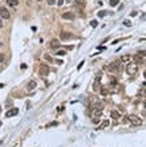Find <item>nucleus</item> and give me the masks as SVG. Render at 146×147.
Wrapping results in <instances>:
<instances>
[{"label": "nucleus", "instance_id": "6", "mask_svg": "<svg viewBox=\"0 0 146 147\" xmlns=\"http://www.w3.org/2000/svg\"><path fill=\"white\" fill-rule=\"evenodd\" d=\"M0 16H1L4 20H8L9 17H11V13L8 12V9L7 8H3V7H0Z\"/></svg>", "mask_w": 146, "mask_h": 147}, {"label": "nucleus", "instance_id": "26", "mask_svg": "<svg viewBox=\"0 0 146 147\" xmlns=\"http://www.w3.org/2000/svg\"><path fill=\"white\" fill-rule=\"evenodd\" d=\"M51 126H57V122H52L49 125H47V127H51Z\"/></svg>", "mask_w": 146, "mask_h": 147}, {"label": "nucleus", "instance_id": "28", "mask_svg": "<svg viewBox=\"0 0 146 147\" xmlns=\"http://www.w3.org/2000/svg\"><path fill=\"white\" fill-rule=\"evenodd\" d=\"M57 4H58V5H60V7H61V5L64 4V0H57Z\"/></svg>", "mask_w": 146, "mask_h": 147}, {"label": "nucleus", "instance_id": "19", "mask_svg": "<svg viewBox=\"0 0 146 147\" xmlns=\"http://www.w3.org/2000/svg\"><path fill=\"white\" fill-rule=\"evenodd\" d=\"M44 58L48 61V62H53V58H52V57L49 56V54H44Z\"/></svg>", "mask_w": 146, "mask_h": 147}, {"label": "nucleus", "instance_id": "34", "mask_svg": "<svg viewBox=\"0 0 146 147\" xmlns=\"http://www.w3.org/2000/svg\"><path fill=\"white\" fill-rule=\"evenodd\" d=\"M3 145V140H0V146H1Z\"/></svg>", "mask_w": 146, "mask_h": 147}, {"label": "nucleus", "instance_id": "36", "mask_svg": "<svg viewBox=\"0 0 146 147\" xmlns=\"http://www.w3.org/2000/svg\"><path fill=\"white\" fill-rule=\"evenodd\" d=\"M0 126H1V122H0Z\"/></svg>", "mask_w": 146, "mask_h": 147}, {"label": "nucleus", "instance_id": "3", "mask_svg": "<svg viewBox=\"0 0 146 147\" xmlns=\"http://www.w3.org/2000/svg\"><path fill=\"white\" fill-rule=\"evenodd\" d=\"M128 121L132 123L133 126H141V125H142V119L139 118V117L134 115V114H130V115H128Z\"/></svg>", "mask_w": 146, "mask_h": 147}, {"label": "nucleus", "instance_id": "33", "mask_svg": "<svg viewBox=\"0 0 146 147\" xmlns=\"http://www.w3.org/2000/svg\"><path fill=\"white\" fill-rule=\"evenodd\" d=\"M1 27H3V20L0 19V28H1Z\"/></svg>", "mask_w": 146, "mask_h": 147}, {"label": "nucleus", "instance_id": "2", "mask_svg": "<svg viewBox=\"0 0 146 147\" xmlns=\"http://www.w3.org/2000/svg\"><path fill=\"white\" fill-rule=\"evenodd\" d=\"M138 72V65L135 62H129L126 65V73L129 74V76H135Z\"/></svg>", "mask_w": 146, "mask_h": 147}, {"label": "nucleus", "instance_id": "17", "mask_svg": "<svg viewBox=\"0 0 146 147\" xmlns=\"http://www.w3.org/2000/svg\"><path fill=\"white\" fill-rule=\"evenodd\" d=\"M100 93H101L102 96H108L109 89H105V87H100Z\"/></svg>", "mask_w": 146, "mask_h": 147}, {"label": "nucleus", "instance_id": "29", "mask_svg": "<svg viewBox=\"0 0 146 147\" xmlns=\"http://www.w3.org/2000/svg\"><path fill=\"white\" fill-rule=\"evenodd\" d=\"M84 0H76V4H82Z\"/></svg>", "mask_w": 146, "mask_h": 147}, {"label": "nucleus", "instance_id": "16", "mask_svg": "<svg viewBox=\"0 0 146 147\" xmlns=\"http://www.w3.org/2000/svg\"><path fill=\"white\" fill-rule=\"evenodd\" d=\"M121 62H128V61H130V56H129V54H125V56H122L121 57Z\"/></svg>", "mask_w": 146, "mask_h": 147}, {"label": "nucleus", "instance_id": "22", "mask_svg": "<svg viewBox=\"0 0 146 147\" xmlns=\"http://www.w3.org/2000/svg\"><path fill=\"white\" fill-rule=\"evenodd\" d=\"M90 25H92L93 28H96L97 25H98V23H97V20H92V21H90Z\"/></svg>", "mask_w": 146, "mask_h": 147}, {"label": "nucleus", "instance_id": "35", "mask_svg": "<svg viewBox=\"0 0 146 147\" xmlns=\"http://www.w3.org/2000/svg\"><path fill=\"white\" fill-rule=\"evenodd\" d=\"M35 1H41V0H35Z\"/></svg>", "mask_w": 146, "mask_h": 147}, {"label": "nucleus", "instance_id": "13", "mask_svg": "<svg viewBox=\"0 0 146 147\" xmlns=\"http://www.w3.org/2000/svg\"><path fill=\"white\" fill-rule=\"evenodd\" d=\"M7 4L11 5V7H16L19 4V0H7Z\"/></svg>", "mask_w": 146, "mask_h": 147}, {"label": "nucleus", "instance_id": "31", "mask_svg": "<svg viewBox=\"0 0 146 147\" xmlns=\"http://www.w3.org/2000/svg\"><path fill=\"white\" fill-rule=\"evenodd\" d=\"M82 65H84V61H81V62H80V65L77 66V69H81V66H82Z\"/></svg>", "mask_w": 146, "mask_h": 147}, {"label": "nucleus", "instance_id": "25", "mask_svg": "<svg viewBox=\"0 0 146 147\" xmlns=\"http://www.w3.org/2000/svg\"><path fill=\"white\" fill-rule=\"evenodd\" d=\"M124 24L126 25V27H130V24H132V23L129 21V20H125V21H124Z\"/></svg>", "mask_w": 146, "mask_h": 147}, {"label": "nucleus", "instance_id": "10", "mask_svg": "<svg viewBox=\"0 0 146 147\" xmlns=\"http://www.w3.org/2000/svg\"><path fill=\"white\" fill-rule=\"evenodd\" d=\"M60 37H61V40L65 41V40H70V38H73L74 36H73V35H70L69 32H63V33L60 35Z\"/></svg>", "mask_w": 146, "mask_h": 147}, {"label": "nucleus", "instance_id": "27", "mask_svg": "<svg viewBox=\"0 0 146 147\" xmlns=\"http://www.w3.org/2000/svg\"><path fill=\"white\" fill-rule=\"evenodd\" d=\"M96 76H97V80H100V78H101V76H102V73H101V72H98Z\"/></svg>", "mask_w": 146, "mask_h": 147}, {"label": "nucleus", "instance_id": "21", "mask_svg": "<svg viewBox=\"0 0 146 147\" xmlns=\"http://www.w3.org/2000/svg\"><path fill=\"white\" fill-rule=\"evenodd\" d=\"M106 16V11H100L98 12V17H105Z\"/></svg>", "mask_w": 146, "mask_h": 147}, {"label": "nucleus", "instance_id": "5", "mask_svg": "<svg viewBox=\"0 0 146 147\" xmlns=\"http://www.w3.org/2000/svg\"><path fill=\"white\" fill-rule=\"evenodd\" d=\"M134 60H135V64H137V65L144 62V61H145V50H142L141 53L135 54V56H134Z\"/></svg>", "mask_w": 146, "mask_h": 147}, {"label": "nucleus", "instance_id": "9", "mask_svg": "<svg viewBox=\"0 0 146 147\" xmlns=\"http://www.w3.org/2000/svg\"><path fill=\"white\" fill-rule=\"evenodd\" d=\"M19 113V110L16 109V107H13V109H9L7 113H5V117L7 118H11V117H13V115H16V114Z\"/></svg>", "mask_w": 146, "mask_h": 147}, {"label": "nucleus", "instance_id": "20", "mask_svg": "<svg viewBox=\"0 0 146 147\" xmlns=\"http://www.w3.org/2000/svg\"><path fill=\"white\" fill-rule=\"evenodd\" d=\"M118 3H119V0H110V5H112V7H116Z\"/></svg>", "mask_w": 146, "mask_h": 147}, {"label": "nucleus", "instance_id": "18", "mask_svg": "<svg viewBox=\"0 0 146 147\" xmlns=\"http://www.w3.org/2000/svg\"><path fill=\"white\" fill-rule=\"evenodd\" d=\"M101 114H102L101 109H96V110H94V118H98V117H101Z\"/></svg>", "mask_w": 146, "mask_h": 147}, {"label": "nucleus", "instance_id": "1", "mask_svg": "<svg viewBox=\"0 0 146 147\" xmlns=\"http://www.w3.org/2000/svg\"><path fill=\"white\" fill-rule=\"evenodd\" d=\"M104 69L109 70V72H113V73H121L122 64H121V61H113L110 65H108V66H104Z\"/></svg>", "mask_w": 146, "mask_h": 147}, {"label": "nucleus", "instance_id": "23", "mask_svg": "<svg viewBox=\"0 0 146 147\" xmlns=\"http://www.w3.org/2000/svg\"><path fill=\"white\" fill-rule=\"evenodd\" d=\"M57 54H58V56H65L66 52L65 50H60V52H57Z\"/></svg>", "mask_w": 146, "mask_h": 147}, {"label": "nucleus", "instance_id": "8", "mask_svg": "<svg viewBox=\"0 0 146 147\" xmlns=\"http://www.w3.org/2000/svg\"><path fill=\"white\" fill-rule=\"evenodd\" d=\"M36 86H37V82H36L35 80H32V81H29L28 85H27V90L32 91V90H35V89H36Z\"/></svg>", "mask_w": 146, "mask_h": 147}, {"label": "nucleus", "instance_id": "30", "mask_svg": "<svg viewBox=\"0 0 146 147\" xmlns=\"http://www.w3.org/2000/svg\"><path fill=\"white\" fill-rule=\"evenodd\" d=\"M100 122V118L97 119V118H93V123H98Z\"/></svg>", "mask_w": 146, "mask_h": 147}, {"label": "nucleus", "instance_id": "4", "mask_svg": "<svg viewBox=\"0 0 146 147\" xmlns=\"http://www.w3.org/2000/svg\"><path fill=\"white\" fill-rule=\"evenodd\" d=\"M39 74H40L41 77H47L48 74H49V66H48V65H40Z\"/></svg>", "mask_w": 146, "mask_h": 147}, {"label": "nucleus", "instance_id": "32", "mask_svg": "<svg viewBox=\"0 0 146 147\" xmlns=\"http://www.w3.org/2000/svg\"><path fill=\"white\" fill-rule=\"evenodd\" d=\"M0 61H4V54H0Z\"/></svg>", "mask_w": 146, "mask_h": 147}, {"label": "nucleus", "instance_id": "24", "mask_svg": "<svg viewBox=\"0 0 146 147\" xmlns=\"http://www.w3.org/2000/svg\"><path fill=\"white\" fill-rule=\"evenodd\" d=\"M48 4H49V5H54V4H56V0H48Z\"/></svg>", "mask_w": 146, "mask_h": 147}, {"label": "nucleus", "instance_id": "14", "mask_svg": "<svg viewBox=\"0 0 146 147\" xmlns=\"http://www.w3.org/2000/svg\"><path fill=\"white\" fill-rule=\"evenodd\" d=\"M110 117H112L113 119H118V118H119V113L116 111V110H113V111L110 113Z\"/></svg>", "mask_w": 146, "mask_h": 147}, {"label": "nucleus", "instance_id": "12", "mask_svg": "<svg viewBox=\"0 0 146 147\" xmlns=\"http://www.w3.org/2000/svg\"><path fill=\"white\" fill-rule=\"evenodd\" d=\"M100 87H101V84H100V80H96L94 84H93V90L94 91H98Z\"/></svg>", "mask_w": 146, "mask_h": 147}, {"label": "nucleus", "instance_id": "15", "mask_svg": "<svg viewBox=\"0 0 146 147\" xmlns=\"http://www.w3.org/2000/svg\"><path fill=\"white\" fill-rule=\"evenodd\" d=\"M108 126H109V121L105 119V121H102V123L98 126V129H105V127H108Z\"/></svg>", "mask_w": 146, "mask_h": 147}, {"label": "nucleus", "instance_id": "11", "mask_svg": "<svg viewBox=\"0 0 146 147\" xmlns=\"http://www.w3.org/2000/svg\"><path fill=\"white\" fill-rule=\"evenodd\" d=\"M49 47L52 49H58L60 48V41L56 40V38H53V40H51V42H49Z\"/></svg>", "mask_w": 146, "mask_h": 147}, {"label": "nucleus", "instance_id": "7", "mask_svg": "<svg viewBox=\"0 0 146 147\" xmlns=\"http://www.w3.org/2000/svg\"><path fill=\"white\" fill-rule=\"evenodd\" d=\"M61 17H63L64 20H74L76 15H74L73 12H64V13L61 15Z\"/></svg>", "mask_w": 146, "mask_h": 147}]
</instances>
